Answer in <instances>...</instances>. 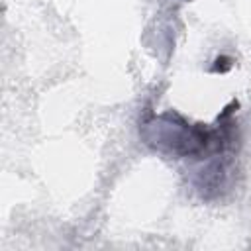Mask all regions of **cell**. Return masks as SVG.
Instances as JSON below:
<instances>
[{
	"label": "cell",
	"instance_id": "obj_1",
	"mask_svg": "<svg viewBox=\"0 0 251 251\" xmlns=\"http://www.w3.org/2000/svg\"><path fill=\"white\" fill-rule=\"evenodd\" d=\"M227 180V169H226V163H212L206 171H202V180H200V188L206 190H220Z\"/></svg>",
	"mask_w": 251,
	"mask_h": 251
},
{
	"label": "cell",
	"instance_id": "obj_2",
	"mask_svg": "<svg viewBox=\"0 0 251 251\" xmlns=\"http://www.w3.org/2000/svg\"><path fill=\"white\" fill-rule=\"evenodd\" d=\"M231 65H233V61L229 59V57H226V55H222V57H218L216 61H214V65H212V73H226V71H229L231 69Z\"/></svg>",
	"mask_w": 251,
	"mask_h": 251
}]
</instances>
